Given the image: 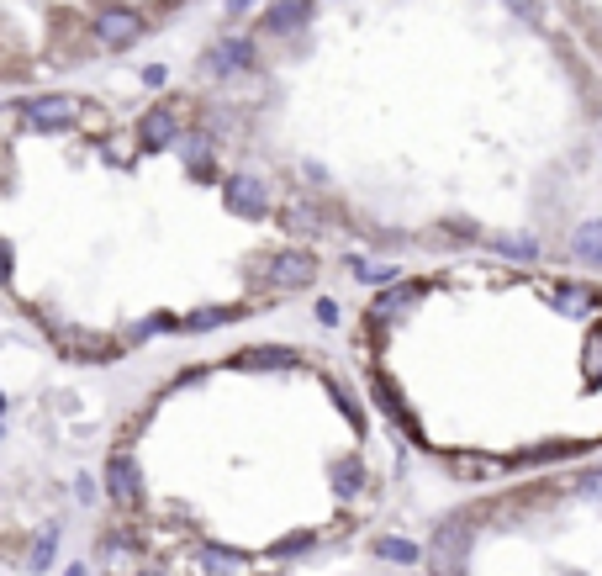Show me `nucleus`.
<instances>
[{"label":"nucleus","instance_id":"nucleus-1","mask_svg":"<svg viewBox=\"0 0 602 576\" xmlns=\"http://www.w3.org/2000/svg\"><path fill=\"white\" fill-rule=\"evenodd\" d=\"M465 555H470V524L449 518V524L434 529V545H428V566L434 576H460L465 571Z\"/></svg>","mask_w":602,"mask_h":576},{"label":"nucleus","instance_id":"nucleus-2","mask_svg":"<svg viewBox=\"0 0 602 576\" xmlns=\"http://www.w3.org/2000/svg\"><path fill=\"white\" fill-rule=\"evenodd\" d=\"M265 281L280 286V291H301V286L317 281V259L307 249H286V254H275L265 265Z\"/></svg>","mask_w":602,"mask_h":576},{"label":"nucleus","instance_id":"nucleus-3","mask_svg":"<svg viewBox=\"0 0 602 576\" xmlns=\"http://www.w3.org/2000/svg\"><path fill=\"white\" fill-rule=\"evenodd\" d=\"M222 201H228V212H238V217H265L270 212V191H265L259 175H233Z\"/></svg>","mask_w":602,"mask_h":576},{"label":"nucleus","instance_id":"nucleus-4","mask_svg":"<svg viewBox=\"0 0 602 576\" xmlns=\"http://www.w3.org/2000/svg\"><path fill=\"white\" fill-rule=\"evenodd\" d=\"M32 122L43 127V133H64V127L80 122V101H74V96H37L32 101Z\"/></svg>","mask_w":602,"mask_h":576},{"label":"nucleus","instance_id":"nucleus-5","mask_svg":"<svg viewBox=\"0 0 602 576\" xmlns=\"http://www.w3.org/2000/svg\"><path fill=\"white\" fill-rule=\"evenodd\" d=\"M106 487H111V497H117L122 508H133V503H138V497H143V481H138L133 455H111V466H106Z\"/></svg>","mask_w":602,"mask_h":576},{"label":"nucleus","instance_id":"nucleus-6","mask_svg":"<svg viewBox=\"0 0 602 576\" xmlns=\"http://www.w3.org/2000/svg\"><path fill=\"white\" fill-rule=\"evenodd\" d=\"M138 32H143L138 11H101V16H96V37H101L106 48H127V43H138Z\"/></svg>","mask_w":602,"mask_h":576},{"label":"nucleus","instance_id":"nucleus-7","mask_svg":"<svg viewBox=\"0 0 602 576\" xmlns=\"http://www.w3.org/2000/svg\"><path fill=\"white\" fill-rule=\"evenodd\" d=\"M138 138H143L148 148H164V143H175V138H180V122H175V111H164V106L143 111V122H138Z\"/></svg>","mask_w":602,"mask_h":576},{"label":"nucleus","instance_id":"nucleus-8","mask_svg":"<svg viewBox=\"0 0 602 576\" xmlns=\"http://www.w3.org/2000/svg\"><path fill=\"white\" fill-rule=\"evenodd\" d=\"M206 64H212V74H238V69L254 64V48L243 43V37H228V43H217V53Z\"/></svg>","mask_w":602,"mask_h":576},{"label":"nucleus","instance_id":"nucleus-9","mask_svg":"<svg viewBox=\"0 0 602 576\" xmlns=\"http://www.w3.org/2000/svg\"><path fill=\"white\" fill-rule=\"evenodd\" d=\"M201 566H206V576H238L243 555L238 550H222V545H206L201 550Z\"/></svg>","mask_w":602,"mask_h":576},{"label":"nucleus","instance_id":"nucleus-10","mask_svg":"<svg viewBox=\"0 0 602 576\" xmlns=\"http://www.w3.org/2000/svg\"><path fill=\"white\" fill-rule=\"evenodd\" d=\"M291 365H296L291 349H249L243 355V370H291Z\"/></svg>","mask_w":602,"mask_h":576},{"label":"nucleus","instance_id":"nucleus-11","mask_svg":"<svg viewBox=\"0 0 602 576\" xmlns=\"http://www.w3.org/2000/svg\"><path fill=\"white\" fill-rule=\"evenodd\" d=\"M301 22H307V6H301V0H280V6L265 16L270 32H291V27H301Z\"/></svg>","mask_w":602,"mask_h":576},{"label":"nucleus","instance_id":"nucleus-12","mask_svg":"<svg viewBox=\"0 0 602 576\" xmlns=\"http://www.w3.org/2000/svg\"><path fill=\"white\" fill-rule=\"evenodd\" d=\"M53 550H59V529H43L27 550V571H48L53 566Z\"/></svg>","mask_w":602,"mask_h":576},{"label":"nucleus","instance_id":"nucleus-13","mask_svg":"<svg viewBox=\"0 0 602 576\" xmlns=\"http://www.w3.org/2000/svg\"><path fill=\"white\" fill-rule=\"evenodd\" d=\"M375 555L391 561V566H412V561H418V545H412V540H391V534H386V540H375Z\"/></svg>","mask_w":602,"mask_h":576},{"label":"nucleus","instance_id":"nucleus-14","mask_svg":"<svg viewBox=\"0 0 602 576\" xmlns=\"http://www.w3.org/2000/svg\"><path fill=\"white\" fill-rule=\"evenodd\" d=\"M286 222H291L296 233H317V228H323V207H312V201H296V207L286 212Z\"/></svg>","mask_w":602,"mask_h":576},{"label":"nucleus","instance_id":"nucleus-15","mask_svg":"<svg viewBox=\"0 0 602 576\" xmlns=\"http://www.w3.org/2000/svg\"><path fill=\"white\" fill-rule=\"evenodd\" d=\"M423 296V286H397V291H386L381 296V318H391V312H402L407 302H418Z\"/></svg>","mask_w":602,"mask_h":576},{"label":"nucleus","instance_id":"nucleus-16","mask_svg":"<svg viewBox=\"0 0 602 576\" xmlns=\"http://www.w3.org/2000/svg\"><path fill=\"white\" fill-rule=\"evenodd\" d=\"M576 249H581V259H587V265H597V222H587V228H581V238H576Z\"/></svg>","mask_w":602,"mask_h":576},{"label":"nucleus","instance_id":"nucleus-17","mask_svg":"<svg viewBox=\"0 0 602 576\" xmlns=\"http://www.w3.org/2000/svg\"><path fill=\"white\" fill-rule=\"evenodd\" d=\"M233 312L228 307H212V312H196V318H185V328H217V323H228Z\"/></svg>","mask_w":602,"mask_h":576},{"label":"nucleus","instance_id":"nucleus-18","mask_svg":"<svg viewBox=\"0 0 602 576\" xmlns=\"http://www.w3.org/2000/svg\"><path fill=\"white\" fill-rule=\"evenodd\" d=\"M560 302H566V312H581V307L592 302V291L587 286H566V291H560Z\"/></svg>","mask_w":602,"mask_h":576},{"label":"nucleus","instance_id":"nucleus-19","mask_svg":"<svg viewBox=\"0 0 602 576\" xmlns=\"http://www.w3.org/2000/svg\"><path fill=\"white\" fill-rule=\"evenodd\" d=\"M185 159H191V170H206V138H185Z\"/></svg>","mask_w":602,"mask_h":576},{"label":"nucleus","instance_id":"nucleus-20","mask_svg":"<svg viewBox=\"0 0 602 576\" xmlns=\"http://www.w3.org/2000/svg\"><path fill=\"white\" fill-rule=\"evenodd\" d=\"M333 487L338 492H354V487H360V466H338L333 471Z\"/></svg>","mask_w":602,"mask_h":576},{"label":"nucleus","instance_id":"nucleus-21","mask_svg":"<svg viewBox=\"0 0 602 576\" xmlns=\"http://www.w3.org/2000/svg\"><path fill=\"white\" fill-rule=\"evenodd\" d=\"M502 254H518V259H534V244H529V238H502Z\"/></svg>","mask_w":602,"mask_h":576},{"label":"nucleus","instance_id":"nucleus-22","mask_svg":"<svg viewBox=\"0 0 602 576\" xmlns=\"http://www.w3.org/2000/svg\"><path fill=\"white\" fill-rule=\"evenodd\" d=\"M507 6H513L523 22H539V0H507Z\"/></svg>","mask_w":602,"mask_h":576},{"label":"nucleus","instance_id":"nucleus-23","mask_svg":"<svg viewBox=\"0 0 602 576\" xmlns=\"http://www.w3.org/2000/svg\"><path fill=\"white\" fill-rule=\"evenodd\" d=\"M307 545H312V534H291V540L280 545V555H291V550H307Z\"/></svg>","mask_w":602,"mask_h":576},{"label":"nucleus","instance_id":"nucleus-24","mask_svg":"<svg viewBox=\"0 0 602 576\" xmlns=\"http://www.w3.org/2000/svg\"><path fill=\"white\" fill-rule=\"evenodd\" d=\"M249 6H259V0H228V11H249Z\"/></svg>","mask_w":602,"mask_h":576},{"label":"nucleus","instance_id":"nucleus-25","mask_svg":"<svg viewBox=\"0 0 602 576\" xmlns=\"http://www.w3.org/2000/svg\"><path fill=\"white\" fill-rule=\"evenodd\" d=\"M64 576H85V566H69V571H64Z\"/></svg>","mask_w":602,"mask_h":576},{"label":"nucleus","instance_id":"nucleus-26","mask_svg":"<svg viewBox=\"0 0 602 576\" xmlns=\"http://www.w3.org/2000/svg\"><path fill=\"white\" fill-rule=\"evenodd\" d=\"M138 576H154V571H138Z\"/></svg>","mask_w":602,"mask_h":576}]
</instances>
